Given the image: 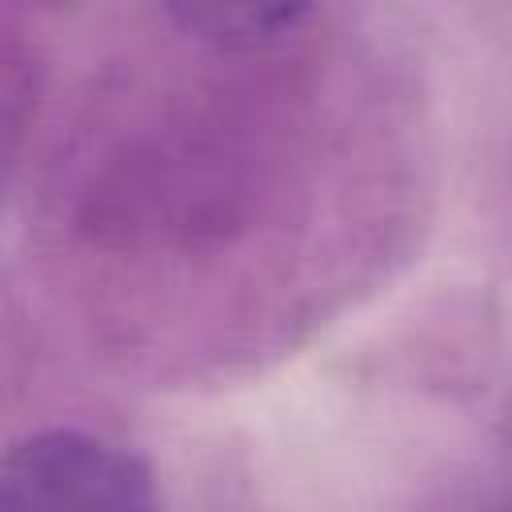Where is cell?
I'll return each mask as SVG.
<instances>
[{"label":"cell","mask_w":512,"mask_h":512,"mask_svg":"<svg viewBox=\"0 0 512 512\" xmlns=\"http://www.w3.org/2000/svg\"><path fill=\"white\" fill-rule=\"evenodd\" d=\"M472 512H512V488L496 492L492 500H484V504H480V508H472Z\"/></svg>","instance_id":"7a4b0ae2"},{"label":"cell","mask_w":512,"mask_h":512,"mask_svg":"<svg viewBox=\"0 0 512 512\" xmlns=\"http://www.w3.org/2000/svg\"><path fill=\"white\" fill-rule=\"evenodd\" d=\"M0 512H164V500L140 452L56 424L4 452Z\"/></svg>","instance_id":"6da1fadb"}]
</instances>
